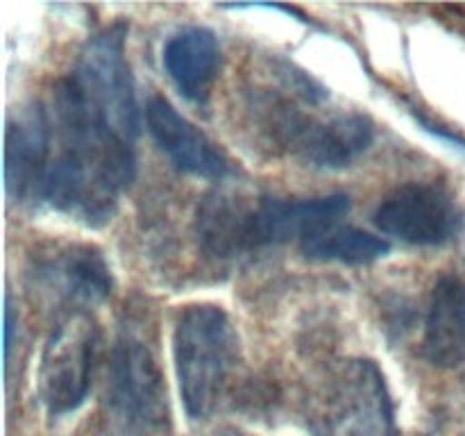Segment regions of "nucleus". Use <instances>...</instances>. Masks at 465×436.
Here are the masks:
<instances>
[{
  "instance_id": "nucleus-3",
  "label": "nucleus",
  "mask_w": 465,
  "mask_h": 436,
  "mask_svg": "<svg viewBox=\"0 0 465 436\" xmlns=\"http://www.w3.org/2000/svg\"><path fill=\"white\" fill-rule=\"evenodd\" d=\"M173 359L182 402L193 421L212 416L230 391L241 363V339L218 304H191L173 330Z\"/></svg>"
},
{
  "instance_id": "nucleus-13",
  "label": "nucleus",
  "mask_w": 465,
  "mask_h": 436,
  "mask_svg": "<svg viewBox=\"0 0 465 436\" xmlns=\"http://www.w3.org/2000/svg\"><path fill=\"white\" fill-rule=\"evenodd\" d=\"M422 354L436 368L465 363V282L443 275L434 284L425 321Z\"/></svg>"
},
{
  "instance_id": "nucleus-11",
  "label": "nucleus",
  "mask_w": 465,
  "mask_h": 436,
  "mask_svg": "<svg viewBox=\"0 0 465 436\" xmlns=\"http://www.w3.org/2000/svg\"><path fill=\"white\" fill-rule=\"evenodd\" d=\"M145 123L159 148L180 171L213 182L230 175V159L225 153L189 118L182 116L163 95H153L148 100Z\"/></svg>"
},
{
  "instance_id": "nucleus-14",
  "label": "nucleus",
  "mask_w": 465,
  "mask_h": 436,
  "mask_svg": "<svg viewBox=\"0 0 465 436\" xmlns=\"http://www.w3.org/2000/svg\"><path fill=\"white\" fill-rule=\"evenodd\" d=\"M391 243L381 236L348 225H331L300 243V253L312 262H339L350 266H363L386 257Z\"/></svg>"
},
{
  "instance_id": "nucleus-1",
  "label": "nucleus",
  "mask_w": 465,
  "mask_h": 436,
  "mask_svg": "<svg viewBox=\"0 0 465 436\" xmlns=\"http://www.w3.org/2000/svg\"><path fill=\"white\" fill-rule=\"evenodd\" d=\"M127 27H104L54 86L53 159L41 203L89 227L114 216L136 173L139 104L125 54Z\"/></svg>"
},
{
  "instance_id": "nucleus-12",
  "label": "nucleus",
  "mask_w": 465,
  "mask_h": 436,
  "mask_svg": "<svg viewBox=\"0 0 465 436\" xmlns=\"http://www.w3.org/2000/svg\"><path fill=\"white\" fill-rule=\"evenodd\" d=\"M168 77L191 103H204L221 68V45L209 27H184L163 45Z\"/></svg>"
},
{
  "instance_id": "nucleus-4",
  "label": "nucleus",
  "mask_w": 465,
  "mask_h": 436,
  "mask_svg": "<svg viewBox=\"0 0 465 436\" xmlns=\"http://www.w3.org/2000/svg\"><path fill=\"white\" fill-rule=\"evenodd\" d=\"M313 436H400L389 384L372 359H345L309 400Z\"/></svg>"
},
{
  "instance_id": "nucleus-8",
  "label": "nucleus",
  "mask_w": 465,
  "mask_h": 436,
  "mask_svg": "<svg viewBox=\"0 0 465 436\" xmlns=\"http://www.w3.org/2000/svg\"><path fill=\"white\" fill-rule=\"evenodd\" d=\"M277 139L304 164L316 168H345L357 162L375 141V125L366 114L339 112L307 116L298 109H282Z\"/></svg>"
},
{
  "instance_id": "nucleus-5",
  "label": "nucleus",
  "mask_w": 465,
  "mask_h": 436,
  "mask_svg": "<svg viewBox=\"0 0 465 436\" xmlns=\"http://www.w3.org/2000/svg\"><path fill=\"white\" fill-rule=\"evenodd\" d=\"M98 352V327L86 312H73L45 341L39 363V398L50 418H62L84 404Z\"/></svg>"
},
{
  "instance_id": "nucleus-17",
  "label": "nucleus",
  "mask_w": 465,
  "mask_h": 436,
  "mask_svg": "<svg viewBox=\"0 0 465 436\" xmlns=\"http://www.w3.org/2000/svg\"><path fill=\"white\" fill-rule=\"evenodd\" d=\"M463 436H465V434H463Z\"/></svg>"
},
{
  "instance_id": "nucleus-7",
  "label": "nucleus",
  "mask_w": 465,
  "mask_h": 436,
  "mask_svg": "<svg viewBox=\"0 0 465 436\" xmlns=\"http://www.w3.org/2000/svg\"><path fill=\"white\" fill-rule=\"evenodd\" d=\"M465 213L452 191L440 182L395 186L380 203L375 225L411 245H440L457 239Z\"/></svg>"
},
{
  "instance_id": "nucleus-9",
  "label": "nucleus",
  "mask_w": 465,
  "mask_h": 436,
  "mask_svg": "<svg viewBox=\"0 0 465 436\" xmlns=\"http://www.w3.org/2000/svg\"><path fill=\"white\" fill-rule=\"evenodd\" d=\"M53 159V125L44 104L23 107L7 123L5 186L16 203L41 200Z\"/></svg>"
},
{
  "instance_id": "nucleus-10",
  "label": "nucleus",
  "mask_w": 465,
  "mask_h": 436,
  "mask_svg": "<svg viewBox=\"0 0 465 436\" xmlns=\"http://www.w3.org/2000/svg\"><path fill=\"white\" fill-rule=\"evenodd\" d=\"M35 275L50 295L73 304L77 312L104 302L114 289L112 268L95 245L54 248L39 259Z\"/></svg>"
},
{
  "instance_id": "nucleus-2",
  "label": "nucleus",
  "mask_w": 465,
  "mask_h": 436,
  "mask_svg": "<svg viewBox=\"0 0 465 436\" xmlns=\"http://www.w3.org/2000/svg\"><path fill=\"white\" fill-rule=\"evenodd\" d=\"M350 212L343 193L318 198H272L239 189H216L198 204L195 234L209 257L230 262L336 225Z\"/></svg>"
},
{
  "instance_id": "nucleus-16",
  "label": "nucleus",
  "mask_w": 465,
  "mask_h": 436,
  "mask_svg": "<svg viewBox=\"0 0 465 436\" xmlns=\"http://www.w3.org/2000/svg\"><path fill=\"white\" fill-rule=\"evenodd\" d=\"M221 436H250V434H243V431L239 430H225Z\"/></svg>"
},
{
  "instance_id": "nucleus-15",
  "label": "nucleus",
  "mask_w": 465,
  "mask_h": 436,
  "mask_svg": "<svg viewBox=\"0 0 465 436\" xmlns=\"http://www.w3.org/2000/svg\"><path fill=\"white\" fill-rule=\"evenodd\" d=\"M18 327V318L16 312L12 307V300L7 298V304H5V362L9 363V357H12V348H14V334H16Z\"/></svg>"
},
{
  "instance_id": "nucleus-6",
  "label": "nucleus",
  "mask_w": 465,
  "mask_h": 436,
  "mask_svg": "<svg viewBox=\"0 0 465 436\" xmlns=\"http://www.w3.org/2000/svg\"><path fill=\"white\" fill-rule=\"evenodd\" d=\"M107 402L134 430H159L168 421L163 372L148 341L132 330H123L112 350Z\"/></svg>"
}]
</instances>
